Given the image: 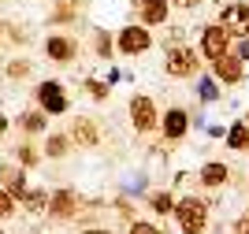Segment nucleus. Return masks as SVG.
Wrapping results in <instances>:
<instances>
[{
    "mask_svg": "<svg viewBox=\"0 0 249 234\" xmlns=\"http://www.w3.org/2000/svg\"><path fill=\"white\" fill-rule=\"evenodd\" d=\"M15 126H19L26 138H37V134L49 130V115H45L41 108H30V112H22L19 119H15Z\"/></svg>",
    "mask_w": 249,
    "mask_h": 234,
    "instance_id": "obj_17",
    "label": "nucleus"
},
{
    "mask_svg": "<svg viewBox=\"0 0 249 234\" xmlns=\"http://www.w3.org/2000/svg\"><path fill=\"white\" fill-rule=\"evenodd\" d=\"M212 78L223 82V86H238V82L246 78V63H242L234 52H227V56L212 60Z\"/></svg>",
    "mask_w": 249,
    "mask_h": 234,
    "instance_id": "obj_11",
    "label": "nucleus"
},
{
    "mask_svg": "<svg viewBox=\"0 0 249 234\" xmlns=\"http://www.w3.org/2000/svg\"><path fill=\"white\" fill-rule=\"evenodd\" d=\"M93 52H97V60H104V63H108V56L115 52V41H112V34L93 30Z\"/></svg>",
    "mask_w": 249,
    "mask_h": 234,
    "instance_id": "obj_21",
    "label": "nucleus"
},
{
    "mask_svg": "<svg viewBox=\"0 0 249 234\" xmlns=\"http://www.w3.org/2000/svg\"><path fill=\"white\" fill-rule=\"evenodd\" d=\"M201 186H208V190H219V186H227L231 182V167L227 163H219V160H208L205 167H201Z\"/></svg>",
    "mask_w": 249,
    "mask_h": 234,
    "instance_id": "obj_16",
    "label": "nucleus"
},
{
    "mask_svg": "<svg viewBox=\"0 0 249 234\" xmlns=\"http://www.w3.org/2000/svg\"><path fill=\"white\" fill-rule=\"evenodd\" d=\"M30 71H34V63H30V60H8V67H4V74H8L11 82L30 78Z\"/></svg>",
    "mask_w": 249,
    "mask_h": 234,
    "instance_id": "obj_22",
    "label": "nucleus"
},
{
    "mask_svg": "<svg viewBox=\"0 0 249 234\" xmlns=\"http://www.w3.org/2000/svg\"><path fill=\"white\" fill-rule=\"evenodd\" d=\"M82 234H112V231H97V227H93V231H82Z\"/></svg>",
    "mask_w": 249,
    "mask_h": 234,
    "instance_id": "obj_31",
    "label": "nucleus"
},
{
    "mask_svg": "<svg viewBox=\"0 0 249 234\" xmlns=\"http://www.w3.org/2000/svg\"><path fill=\"white\" fill-rule=\"evenodd\" d=\"M15 208H19V204H15V197L0 190V219H11V216H15Z\"/></svg>",
    "mask_w": 249,
    "mask_h": 234,
    "instance_id": "obj_25",
    "label": "nucleus"
},
{
    "mask_svg": "<svg viewBox=\"0 0 249 234\" xmlns=\"http://www.w3.org/2000/svg\"><path fill=\"white\" fill-rule=\"evenodd\" d=\"M227 149L231 153H246L249 149V123H231V130H227Z\"/></svg>",
    "mask_w": 249,
    "mask_h": 234,
    "instance_id": "obj_19",
    "label": "nucleus"
},
{
    "mask_svg": "<svg viewBox=\"0 0 249 234\" xmlns=\"http://www.w3.org/2000/svg\"><path fill=\"white\" fill-rule=\"evenodd\" d=\"M11 130V119H8V115H4V112H0V138H4V134H8Z\"/></svg>",
    "mask_w": 249,
    "mask_h": 234,
    "instance_id": "obj_30",
    "label": "nucleus"
},
{
    "mask_svg": "<svg viewBox=\"0 0 249 234\" xmlns=\"http://www.w3.org/2000/svg\"><path fill=\"white\" fill-rule=\"evenodd\" d=\"M34 101H37V108H41L45 115H67V108H71L67 93H63V86L56 78L37 82V86H34Z\"/></svg>",
    "mask_w": 249,
    "mask_h": 234,
    "instance_id": "obj_4",
    "label": "nucleus"
},
{
    "mask_svg": "<svg viewBox=\"0 0 249 234\" xmlns=\"http://www.w3.org/2000/svg\"><path fill=\"white\" fill-rule=\"evenodd\" d=\"M78 208H82V197L63 186V190H52L49 194V208H45V212H49L52 219H74Z\"/></svg>",
    "mask_w": 249,
    "mask_h": 234,
    "instance_id": "obj_9",
    "label": "nucleus"
},
{
    "mask_svg": "<svg viewBox=\"0 0 249 234\" xmlns=\"http://www.w3.org/2000/svg\"><path fill=\"white\" fill-rule=\"evenodd\" d=\"M242 234H249V219H242Z\"/></svg>",
    "mask_w": 249,
    "mask_h": 234,
    "instance_id": "obj_32",
    "label": "nucleus"
},
{
    "mask_svg": "<svg viewBox=\"0 0 249 234\" xmlns=\"http://www.w3.org/2000/svg\"><path fill=\"white\" fill-rule=\"evenodd\" d=\"M171 8H178V11H197L201 8V0H167Z\"/></svg>",
    "mask_w": 249,
    "mask_h": 234,
    "instance_id": "obj_29",
    "label": "nucleus"
},
{
    "mask_svg": "<svg viewBox=\"0 0 249 234\" xmlns=\"http://www.w3.org/2000/svg\"><path fill=\"white\" fill-rule=\"evenodd\" d=\"M41 160H45V156H41V149H37L34 142H19L15 149H11V163H19L22 171H34Z\"/></svg>",
    "mask_w": 249,
    "mask_h": 234,
    "instance_id": "obj_18",
    "label": "nucleus"
},
{
    "mask_svg": "<svg viewBox=\"0 0 249 234\" xmlns=\"http://www.w3.org/2000/svg\"><path fill=\"white\" fill-rule=\"evenodd\" d=\"M149 204H153V212H160V216L175 212V197L167 194V190H160V194H153V197H149Z\"/></svg>",
    "mask_w": 249,
    "mask_h": 234,
    "instance_id": "obj_24",
    "label": "nucleus"
},
{
    "mask_svg": "<svg viewBox=\"0 0 249 234\" xmlns=\"http://www.w3.org/2000/svg\"><path fill=\"white\" fill-rule=\"evenodd\" d=\"M0 234H4V231H0Z\"/></svg>",
    "mask_w": 249,
    "mask_h": 234,
    "instance_id": "obj_35",
    "label": "nucleus"
},
{
    "mask_svg": "<svg viewBox=\"0 0 249 234\" xmlns=\"http://www.w3.org/2000/svg\"><path fill=\"white\" fill-rule=\"evenodd\" d=\"M227 52H231V37L219 30L216 22L201 30V56H205V60H219V56H227Z\"/></svg>",
    "mask_w": 249,
    "mask_h": 234,
    "instance_id": "obj_12",
    "label": "nucleus"
},
{
    "mask_svg": "<svg viewBox=\"0 0 249 234\" xmlns=\"http://www.w3.org/2000/svg\"><path fill=\"white\" fill-rule=\"evenodd\" d=\"M134 8H138V22L142 26H164L167 15H171L167 0H134Z\"/></svg>",
    "mask_w": 249,
    "mask_h": 234,
    "instance_id": "obj_14",
    "label": "nucleus"
},
{
    "mask_svg": "<svg viewBox=\"0 0 249 234\" xmlns=\"http://www.w3.org/2000/svg\"><path fill=\"white\" fill-rule=\"evenodd\" d=\"M19 204H22L30 216H45V208H49V194H45L41 186H30V190H26V197H22Z\"/></svg>",
    "mask_w": 249,
    "mask_h": 234,
    "instance_id": "obj_20",
    "label": "nucleus"
},
{
    "mask_svg": "<svg viewBox=\"0 0 249 234\" xmlns=\"http://www.w3.org/2000/svg\"><path fill=\"white\" fill-rule=\"evenodd\" d=\"M78 37L74 34H49L45 37V56H49L52 63H63V67H71L74 60H78Z\"/></svg>",
    "mask_w": 249,
    "mask_h": 234,
    "instance_id": "obj_7",
    "label": "nucleus"
},
{
    "mask_svg": "<svg viewBox=\"0 0 249 234\" xmlns=\"http://www.w3.org/2000/svg\"><path fill=\"white\" fill-rule=\"evenodd\" d=\"M149 49H153V34L142 22H130V26H123V30L115 34V52L119 56H142Z\"/></svg>",
    "mask_w": 249,
    "mask_h": 234,
    "instance_id": "obj_6",
    "label": "nucleus"
},
{
    "mask_svg": "<svg viewBox=\"0 0 249 234\" xmlns=\"http://www.w3.org/2000/svg\"><path fill=\"white\" fill-rule=\"evenodd\" d=\"M190 130V112L186 108H167L164 119H160V134H164V142H178V138H186Z\"/></svg>",
    "mask_w": 249,
    "mask_h": 234,
    "instance_id": "obj_13",
    "label": "nucleus"
},
{
    "mask_svg": "<svg viewBox=\"0 0 249 234\" xmlns=\"http://www.w3.org/2000/svg\"><path fill=\"white\" fill-rule=\"evenodd\" d=\"M231 52L238 56L242 63H249V37H238V41H231Z\"/></svg>",
    "mask_w": 249,
    "mask_h": 234,
    "instance_id": "obj_26",
    "label": "nucleus"
},
{
    "mask_svg": "<svg viewBox=\"0 0 249 234\" xmlns=\"http://www.w3.org/2000/svg\"><path fill=\"white\" fill-rule=\"evenodd\" d=\"M197 71H201V52H194L190 45H171V49L164 52V74L167 78L186 82Z\"/></svg>",
    "mask_w": 249,
    "mask_h": 234,
    "instance_id": "obj_1",
    "label": "nucleus"
},
{
    "mask_svg": "<svg viewBox=\"0 0 249 234\" xmlns=\"http://www.w3.org/2000/svg\"><path fill=\"white\" fill-rule=\"evenodd\" d=\"M126 112H130V123H134L138 134L160 130V112H156V101L149 97V93H134L130 104H126Z\"/></svg>",
    "mask_w": 249,
    "mask_h": 234,
    "instance_id": "obj_3",
    "label": "nucleus"
},
{
    "mask_svg": "<svg viewBox=\"0 0 249 234\" xmlns=\"http://www.w3.org/2000/svg\"><path fill=\"white\" fill-rule=\"evenodd\" d=\"M171 216L178 219L182 234H205V227H208V204L201 201V197H182V201H175V212Z\"/></svg>",
    "mask_w": 249,
    "mask_h": 234,
    "instance_id": "obj_2",
    "label": "nucleus"
},
{
    "mask_svg": "<svg viewBox=\"0 0 249 234\" xmlns=\"http://www.w3.org/2000/svg\"><path fill=\"white\" fill-rule=\"evenodd\" d=\"M216 26H219L223 34H227L231 41H238V37H249V4H246V0H231L227 8L219 11Z\"/></svg>",
    "mask_w": 249,
    "mask_h": 234,
    "instance_id": "obj_5",
    "label": "nucleus"
},
{
    "mask_svg": "<svg viewBox=\"0 0 249 234\" xmlns=\"http://www.w3.org/2000/svg\"><path fill=\"white\" fill-rule=\"evenodd\" d=\"M201 101H205V104L216 101V78H212V82H201Z\"/></svg>",
    "mask_w": 249,
    "mask_h": 234,
    "instance_id": "obj_28",
    "label": "nucleus"
},
{
    "mask_svg": "<svg viewBox=\"0 0 249 234\" xmlns=\"http://www.w3.org/2000/svg\"><path fill=\"white\" fill-rule=\"evenodd\" d=\"M82 90L89 93V101H108L112 86H108V82H101V78H86V82H82Z\"/></svg>",
    "mask_w": 249,
    "mask_h": 234,
    "instance_id": "obj_23",
    "label": "nucleus"
},
{
    "mask_svg": "<svg viewBox=\"0 0 249 234\" xmlns=\"http://www.w3.org/2000/svg\"><path fill=\"white\" fill-rule=\"evenodd\" d=\"M67 153H74V145H71V138H67V130H52V134H45V149H41V156H49V160H63Z\"/></svg>",
    "mask_w": 249,
    "mask_h": 234,
    "instance_id": "obj_15",
    "label": "nucleus"
},
{
    "mask_svg": "<svg viewBox=\"0 0 249 234\" xmlns=\"http://www.w3.org/2000/svg\"><path fill=\"white\" fill-rule=\"evenodd\" d=\"M0 41H4V30H0Z\"/></svg>",
    "mask_w": 249,
    "mask_h": 234,
    "instance_id": "obj_34",
    "label": "nucleus"
},
{
    "mask_svg": "<svg viewBox=\"0 0 249 234\" xmlns=\"http://www.w3.org/2000/svg\"><path fill=\"white\" fill-rule=\"evenodd\" d=\"M126 234H160V231H156L153 223H145V219H134V223H130V231H126Z\"/></svg>",
    "mask_w": 249,
    "mask_h": 234,
    "instance_id": "obj_27",
    "label": "nucleus"
},
{
    "mask_svg": "<svg viewBox=\"0 0 249 234\" xmlns=\"http://www.w3.org/2000/svg\"><path fill=\"white\" fill-rule=\"evenodd\" d=\"M56 4H78V0H56Z\"/></svg>",
    "mask_w": 249,
    "mask_h": 234,
    "instance_id": "obj_33",
    "label": "nucleus"
},
{
    "mask_svg": "<svg viewBox=\"0 0 249 234\" xmlns=\"http://www.w3.org/2000/svg\"><path fill=\"white\" fill-rule=\"evenodd\" d=\"M0 190L15 197V204H19L22 197H26L30 182H26V171H22L19 163H11V160H8V163H0Z\"/></svg>",
    "mask_w": 249,
    "mask_h": 234,
    "instance_id": "obj_10",
    "label": "nucleus"
},
{
    "mask_svg": "<svg viewBox=\"0 0 249 234\" xmlns=\"http://www.w3.org/2000/svg\"><path fill=\"white\" fill-rule=\"evenodd\" d=\"M67 138H71L74 149H97L101 145V126H97V119H89V115H74V123L67 126Z\"/></svg>",
    "mask_w": 249,
    "mask_h": 234,
    "instance_id": "obj_8",
    "label": "nucleus"
}]
</instances>
